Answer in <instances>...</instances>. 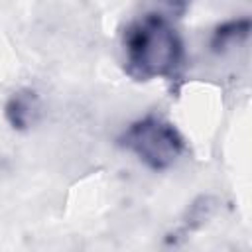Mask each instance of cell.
I'll use <instances>...</instances> for the list:
<instances>
[{
    "mask_svg": "<svg viewBox=\"0 0 252 252\" xmlns=\"http://www.w3.org/2000/svg\"><path fill=\"white\" fill-rule=\"evenodd\" d=\"M126 73L136 81L171 79L183 63V41L171 20L148 12L134 20L122 37Z\"/></svg>",
    "mask_w": 252,
    "mask_h": 252,
    "instance_id": "6da1fadb",
    "label": "cell"
},
{
    "mask_svg": "<svg viewBox=\"0 0 252 252\" xmlns=\"http://www.w3.org/2000/svg\"><path fill=\"white\" fill-rule=\"evenodd\" d=\"M118 142L126 152L136 156L154 171L173 167L187 150L185 138L175 124L159 114H146L130 122L120 134Z\"/></svg>",
    "mask_w": 252,
    "mask_h": 252,
    "instance_id": "7a4b0ae2",
    "label": "cell"
},
{
    "mask_svg": "<svg viewBox=\"0 0 252 252\" xmlns=\"http://www.w3.org/2000/svg\"><path fill=\"white\" fill-rule=\"evenodd\" d=\"M43 104L35 89L22 87L14 91L4 102V118L16 132H30L41 118Z\"/></svg>",
    "mask_w": 252,
    "mask_h": 252,
    "instance_id": "3957f363",
    "label": "cell"
},
{
    "mask_svg": "<svg viewBox=\"0 0 252 252\" xmlns=\"http://www.w3.org/2000/svg\"><path fill=\"white\" fill-rule=\"evenodd\" d=\"M250 30H252V22L248 16L224 20L219 26H215V30L211 32L209 47L215 55H226L248 41Z\"/></svg>",
    "mask_w": 252,
    "mask_h": 252,
    "instance_id": "277c9868",
    "label": "cell"
},
{
    "mask_svg": "<svg viewBox=\"0 0 252 252\" xmlns=\"http://www.w3.org/2000/svg\"><path fill=\"white\" fill-rule=\"evenodd\" d=\"M217 211H219V199L215 195H199L197 199H193L183 215L181 226L173 232V244L177 242V238H187L191 232L203 228L217 215Z\"/></svg>",
    "mask_w": 252,
    "mask_h": 252,
    "instance_id": "5b68a950",
    "label": "cell"
},
{
    "mask_svg": "<svg viewBox=\"0 0 252 252\" xmlns=\"http://www.w3.org/2000/svg\"><path fill=\"white\" fill-rule=\"evenodd\" d=\"M156 2V10L159 16L167 18V20H179L187 14V10L191 8V0H154Z\"/></svg>",
    "mask_w": 252,
    "mask_h": 252,
    "instance_id": "8992f818",
    "label": "cell"
}]
</instances>
